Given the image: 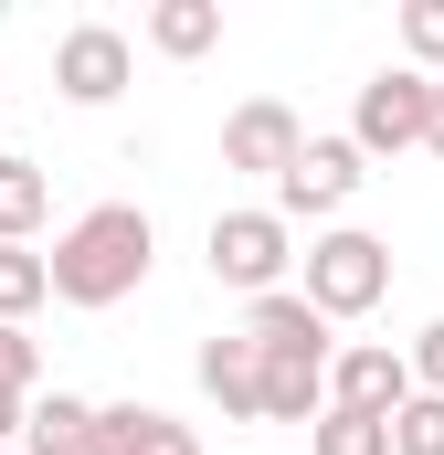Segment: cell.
<instances>
[{
    "label": "cell",
    "mask_w": 444,
    "mask_h": 455,
    "mask_svg": "<svg viewBox=\"0 0 444 455\" xmlns=\"http://www.w3.org/2000/svg\"><path fill=\"white\" fill-rule=\"evenodd\" d=\"M148 254H159V233H148V212L138 202H96L85 223L53 233V297L64 307H116V297H138L148 286Z\"/></svg>",
    "instance_id": "1"
},
{
    "label": "cell",
    "mask_w": 444,
    "mask_h": 455,
    "mask_svg": "<svg viewBox=\"0 0 444 455\" xmlns=\"http://www.w3.org/2000/svg\"><path fill=\"white\" fill-rule=\"evenodd\" d=\"M329 403L338 413H402L413 403V349H381V339H360V349H338L329 360Z\"/></svg>",
    "instance_id": "8"
},
{
    "label": "cell",
    "mask_w": 444,
    "mask_h": 455,
    "mask_svg": "<svg viewBox=\"0 0 444 455\" xmlns=\"http://www.w3.org/2000/svg\"><path fill=\"white\" fill-rule=\"evenodd\" d=\"M413 392H444V318L413 339Z\"/></svg>",
    "instance_id": "21"
},
{
    "label": "cell",
    "mask_w": 444,
    "mask_h": 455,
    "mask_svg": "<svg viewBox=\"0 0 444 455\" xmlns=\"http://www.w3.org/2000/svg\"><path fill=\"white\" fill-rule=\"evenodd\" d=\"M127 75H138V53H127L116 21H75V32L53 43V96H64V107H116Z\"/></svg>",
    "instance_id": "5"
},
{
    "label": "cell",
    "mask_w": 444,
    "mask_h": 455,
    "mask_svg": "<svg viewBox=\"0 0 444 455\" xmlns=\"http://www.w3.org/2000/svg\"><path fill=\"white\" fill-rule=\"evenodd\" d=\"M21 455H96V403H75V392L32 403V435H21Z\"/></svg>",
    "instance_id": "15"
},
{
    "label": "cell",
    "mask_w": 444,
    "mask_h": 455,
    "mask_svg": "<svg viewBox=\"0 0 444 455\" xmlns=\"http://www.w3.org/2000/svg\"><path fill=\"white\" fill-rule=\"evenodd\" d=\"M21 435H32V403H21V392H0V455L21 445Z\"/></svg>",
    "instance_id": "22"
},
{
    "label": "cell",
    "mask_w": 444,
    "mask_h": 455,
    "mask_svg": "<svg viewBox=\"0 0 444 455\" xmlns=\"http://www.w3.org/2000/svg\"><path fill=\"white\" fill-rule=\"evenodd\" d=\"M297 148H307V127H297V107H275V96H254V107L222 116V170L286 180V170H297Z\"/></svg>",
    "instance_id": "7"
},
{
    "label": "cell",
    "mask_w": 444,
    "mask_h": 455,
    "mask_svg": "<svg viewBox=\"0 0 444 455\" xmlns=\"http://www.w3.org/2000/svg\"><path fill=\"white\" fill-rule=\"evenodd\" d=\"M32 381H43V349H32V329H0V392H21V403H32Z\"/></svg>",
    "instance_id": "20"
},
{
    "label": "cell",
    "mask_w": 444,
    "mask_h": 455,
    "mask_svg": "<svg viewBox=\"0 0 444 455\" xmlns=\"http://www.w3.org/2000/svg\"><path fill=\"white\" fill-rule=\"evenodd\" d=\"M349 138H360V159H402V148H424L434 138V75H370L360 85V107H349Z\"/></svg>",
    "instance_id": "4"
},
{
    "label": "cell",
    "mask_w": 444,
    "mask_h": 455,
    "mask_svg": "<svg viewBox=\"0 0 444 455\" xmlns=\"http://www.w3.org/2000/svg\"><path fill=\"white\" fill-rule=\"evenodd\" d=\"M43 297H53V265H43L32 243H0V329H21Z\"/></svg>",
    "instance_id": "16"
},
{
    "label": "cell",
    "mask_w": 444,
    "mask_h": 455,
    "mask_svg": "<svg viewBox=\"0 0 444 455\" xmlns=\"http://www.w3.org/2000/svg\"><path fill=\"white\" fill-rule=\"evenodd\" d=\"M402 53H413V75L444 64V0H402Z\"/></svg>",
    "instance_id": "19"
},
{
    "label": "cell",
    "mask_w": 444,
    "mask_h": 455,
    "mask_svg": "<svg viewBox=\"0 0 444 455\" xmlns=\"http://www.w3.org/2000/svg\"><path fill=\"white\" fill-rule=\"evenodd\" d=\"M243 339L265 349V360H338L329 318L307 307V286H275V297H254V307H243Z\"/></svg>",
    "instance_id": "9"
},
{
    "label": "cell",
    "mask_w": 444,
    "mask_h": 455,
    "mask_svg": "<svg viewBox=\"0 0 444 455\" xmlns=\"http://www.w3.org/2000/svg\"><path fill=\"white\" fill-rule=\"evenodd\" d=\"M307 445L318 455H392V424H381V413H318V424H307Z\"/></svg>",
    "instance_id": "17"
},
{
    "label": "cell",
    "mask_w": 444,
    "mask_h": 455,
    "mask_svg": "<svg viewBox=\"0 0 444 455\" xmlns=\"http://www.w3.org/2000/svg\"><path fill=\"white\" fill-rule=\"evenodd\" d=\"M202 265H212V286H233V297H275V286H286V265H297L286 212H212Z\"/></svg>",
    "instance_id": "3"
},
{
    "label": "cell",
    "mask_w": 444,
    "mask_h": 455,
    "mask_svg": "<svg viewBox=\"0 0 444 455\" xmlns=\"http://www.w3.org/2000/svg\"><path fill=\"white\" fill-rule=\"evenodd\" d=\"M360 180H370V159H360V138H307L297 148V170L275 180V212H307V223H329L360 202Z\"/></svg>",
    "instance_id": "6"
},
{
    "label": "cell",
    "mask_w": 444,
    "mask_h": 455,
    "mask_svg": "<svg viewBox=\"0 0 444 455\" xmlns=\"http://www.w3.org/2000/svg\"><path fill=\"white\" fill-rule=\"evenodd\" d=\"M148 43H159L170 64H202L222 43V0H159V11H148Z\"/></svg>",
    "instance_id": "14"
},
{
    "label": "cell",
    "mask_w": 444,
    "mask_h": 455,
    "mask_svg": "<svg viewBox=\"0 0 444 455\" xmlns=\"http://www.w3.org/2000/svg\"><path fill=\"white\" fill-rule=\"evenodd\" d=\"M381 297H392V243H381V233L338 223V233L307 243V307H318L329 329H338V318H370Z\"/></svg>",
    "instance_id": "2"
},
{
    "label": "cell",
    "mask_w": 444,
    "mask_h": 455,
    "mask_svg": "<svg viewBox=\"0 0 444 455\" xmlns=\"http://www.w3.org/2000/svg\"><path fill=\"white\" fill-rule=\"evenodd\" d=\"M202 392L222 403V424H265V349L243 339H202Z\"/></svg>",
    "instance_id": "10"
},
{
    "label": "cell",
    "mask_w": 444,
    "mask_h": 455,
    "mask_svg": "<svg viewBox=\"0 0 444 455\" xmlns=\"http://www.w3.org/2000/svg\"><path fill=\"white\" fill-rule=\"evenodd\" d=\"M424 148H434V159H444V85H434V138H424Z\"/></svg>",
    "instance_id": "23"
},
{
    "label": "cell",
    "mask_w": 444,
    "mask_h": 455,
    "mask_svg": "<svg viewBox=\"0 0 444 455\" xmlns=\"http://www.w3.org/2000/svg\"><path fill=\"white\" fill-rule=\"evenodd\" d=\"M392 455H444V392H413L392 413Z\"/></svg>",
    "instance_id": "18"
},
{
    "label": "cell",
    "mask_w": 444,
    "mask_h": 455,
    "mask_svg": "<svg viewBox=\"0 0 444 455\" xmlns=\"http://www.w3.org/2000/svg\"><path fill=\"white\" fill-rule=\"evenodd\" d=\"M329 413V360H265V424H318Z\"/></svg>",
    "instance_id": "13"
},
{
    "label": "cell",
    "mask_w": 444,
    "mask_h": 455,
    "mask_svg": "<svg viewBox=\"0 0 444 455\" xmlns=\"http://www.w3.org/2000/svg\"><path fill=\"white\" fill-rule=\"evenodd\" d=\"M96 455H202V435L170 424L159 403H107L96 413Z\"/></svg>",
    "instance_id": "11"
},
{
    "label": "cell",
    "mask_w": 444,
    "mask_h": 455,
    "mask_svg": "<svg viewBox=\"0 0 444 455\" xmlns=\"http://www.w3.org/2000/svg\"><path fill=\"white\" fill-rule=\"evenodd\" d=\"M43 212H53V170L0 148V243H32V233H43Z\"/></svg>",
    "instance_id": "12"
}]
</instances>
